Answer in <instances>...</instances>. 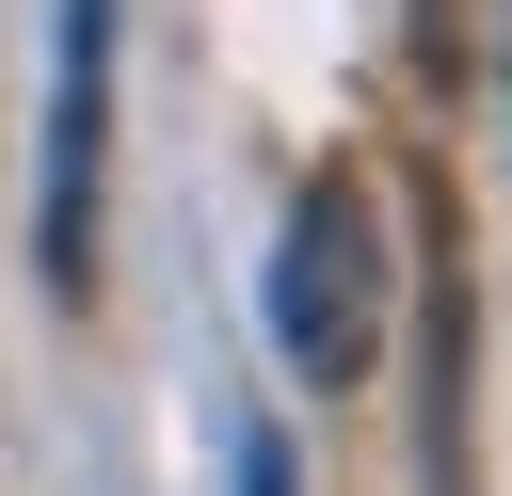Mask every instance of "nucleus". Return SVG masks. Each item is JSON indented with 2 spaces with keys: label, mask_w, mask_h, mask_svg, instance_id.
I'll list each match as a JSON object with an SVG mask.
<instances>
[{
  "label": "nucleus",
  "mask_w": 512,
  "mask_h": 496,
  "mask_svg": "<svg viewBox=\"0 0 512 496\" xmlns=\"http://www.w3.org/2000/svg\"><path fill=\"white\" fill-rule=\"evenodd\" d=\"M400 64L416 80H464V0H400Z\"/></svg>",
  "instance_id": "4"
},
{
  "label": "nucleus",
  "mask_w": 512,
  "mask_h": 496,
  "mask_svg": "<svg viewBox=\"0 0 512 496\" xmlns=\"http://www.w3.org/2000/svg\"><path fill=\"white\" fill-rule=\"evenodd\" d=\"M112 16L128 0H48V160H32V272L80 304L96 288V192H112Z\"/></svg>",
  "instance_id": "2"
},
{
  "label": "nucleus",
  "mask_w": 512,
  "mask_h": 496,
  "mask_svg": "<svg viewBox=\"0 0 512 496\" xmlns=\"http://www.w3.org/2000/svg\"><path fill=\"white\" fill-rule=\"evenodd\" d=\"M416 496H480V272L448 192L416 208Z\"/></svg>",
  "instance_id": "3"
},
{
  "label": "nucleus",
  "mask_w": 512,
  "mask_h": 496,
  "mask_svg": "<svg viewBox=\"0 0 512 496\" xmlns=\"http://www.w3.org/2000/svg\"><path fill=\"white\" fill-rule=\"evenodd\" d=\"M240 496H288V432H240Z\"/></svg>",
  "instance_id": "5"
},
{
  "label": "nucleus",
  "mask_w": 512,
  "mask_h": 496,
  "mask_svg": "<svg viewBox=\"0 0 512 496\" xmlns=\"http://www.w3.org/2000/svg\"><path fill=\"white\" fill-rule=\"evenodd\" d=\"M272 352H288V384H368V352H384V192L352 160H320L272 240Z\"/></svg>",
  "instance_id": "1"
}]
</instances>
